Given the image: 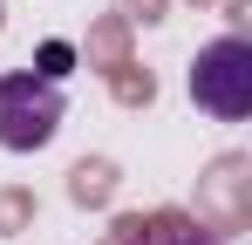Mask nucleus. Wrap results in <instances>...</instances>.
Masks as SVG:
<instances>
[{"mask_svg": "<svg viewBox=\"0 0 252 245\" xmlns=\"http://www.w3.org/2000/svg\"><path fill=\"white\" fill-rule=\"evenodd\" d=\"M129 245H225V239L205 232V225H191V218H150V225L129 232Z\"/></svg>", "mask_w": 252, "mask_h": 245, "instance_id": "3", "label": "nucleus"}, {"mask_svg": "<svg viewBox=\"0 0 252 245\" xmlns=\"http://www.w3.org/2000/svg\"><path fill=\"white\" fill-rule=\"evenodd\" d=\"M68 61H75V55H68V41H48V48H41V75H48V82L62 75Z\"/></svg>", "mask_w": 252, "mask_h": 245, "instance_id": "4", "label": "nucleus"}, {"mask_svg": "<svg viewBox=\"0 0 252 245\" xmlns=\"http://www.w3.org/2000/svg\"><path fill=\"white\" fill-rule=\"evenodd\" d=\"M191 102L218 122H246L252 116V41L246 34H218L198 48L191 61Z\"/></svg>", "mask_w": 252, "mask_h": 245, "instance_id": "1", "label": "nucleus"}, {"mask_svg": "<svg viewBox=\"0 0 252 245\" xmlns=\"http://www.w3.org/2000/svg\"><path fill=\"white\" fill-rule=\"evenodd\" d=\"M62 89L48 75H0V150H41L62 129Z\"/></svg>", "mask_w": 252, "mask_h": 245, "instance_id": "2", "label": "nucleus"}]
</instances>
